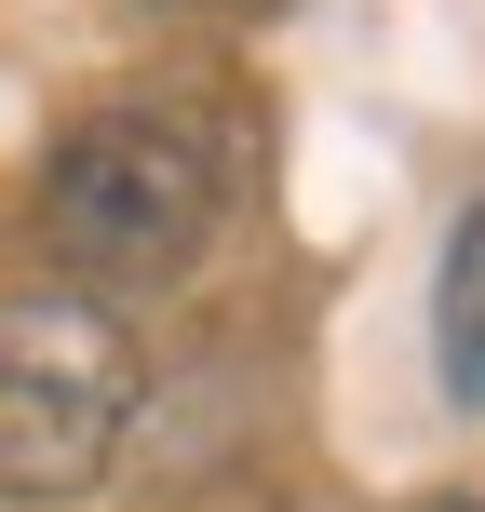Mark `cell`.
Listing matches in <instances>:
<instances>
[{"label":"cell","instance_id":"277c9868","mask_svg":"<svg viewBox=\"0 0 485 512\" xmlns=\"http://www.w3.org/2000/svg\"><path fill=\"white\" fill-rule=\"evenodd\" d=\"M418 512H485V499H418Z\"/></svg>","mask_w":485,"mask_h":512},{"label":"cell","instance_id":"3957f363","mask_svg":"<svg viewBox=\"0 0 485 512\" xmlns=\"http://www.w3.org/2000/svg\"><path fill=\"white\" fill-rule=\"evenodd\" d=\"M432 364H445V405L485 418V203H459V230H445V270H432Z\"/></svg>","mask_w":485,"mask_h":512},{"label":"cell","instance_id":"6da1fadb","mask_svg":"<svg viewBox=\"0 0 485 512\" xmlns=\"http://www.w3.org/2000/svg\"><path fill=\"white\" fill-rule=\"evenodd\" d=\"M216 203H230V162L189 108H95V122L54 135L41 162V230L81 283H176L203 270Z\"/></svg>","mask_w":485,"mask_h":512},{"label":"cell","instance_id":"7a4b0ae2","mask_svg":"<svg viewBox=\"0 0 485 512\" xmlns=\"http://www.w3.org/2000/svg\"><path fill=\"white\" fill-rule=\"evenodd\" d=\"M135 432V337L122 310L95 297H0V499L54 512V499H95L108 459Z\"/></svg>","mask_w":485,"mask_h":512}]
</instances>
